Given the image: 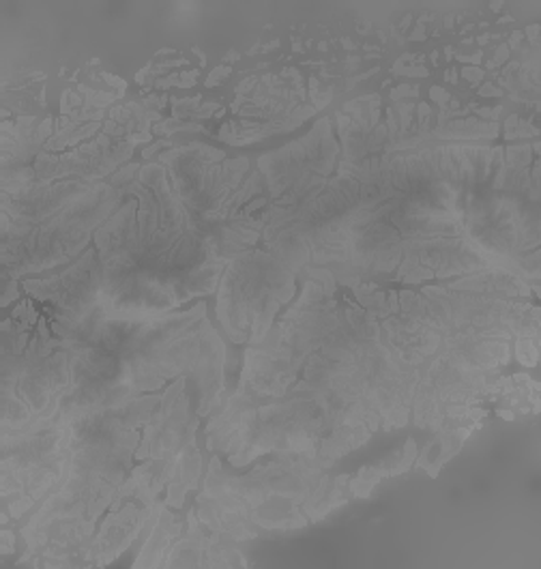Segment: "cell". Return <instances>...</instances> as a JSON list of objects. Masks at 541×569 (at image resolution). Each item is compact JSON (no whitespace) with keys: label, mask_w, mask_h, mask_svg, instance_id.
<instances>
[{"label":"cell","mask_w":541,"mask_h":569,"mask_svg":"<svg viewBox=\"0 0 541 569\" xmlns=\"http://www.w3.org/2000/svg\"><path fill=\"white\" fill-rule=\"evenodd\" d=\"M110 507L112 509L99 527V533L91 539V566H108L126 552L131 541L140 536L142 527L149 525L156 503H147L136 495H117Z\"/></svg>","instance_id":"5"},{"label":"cell","mask_w":541,"mask_h":569,"mask_svg":"<svg viewBox=\"0 0 541 569\" xmlns=\"http://www.w3.org/2000/svg\"><path fill=\"white\" fill-rule=\"evenodd\" d=\"M183 533L181 520L168 509L166 503H156L151 513V531L142 552L138 555L133 568H161L168 552Z\"/></svg>","instance_id":"6"},{"label":"cell","mask_w":541,"mask_h":569,"mask_svg":"<svg viewBox=\"0 0 541 569\" xmlns=\"http://www.w3.org/2000/svg\"><path fill=\"white\" fill-rule=\"evenodd\" d=\"M469 435H471V430L464 426L453 428V430H441L434 441H430L423 447V451L417 460V467L425 469L432 477H437L439 469L445 465L447 460L460 451V447L464 445V439Z\"/></svg>","instance_id":"7"},{"label":"cell","mask_w":541,"mask_h":569,"mask_svg":"<svg viewBox=\"0 0 541 569\" xmlns=\"http://www.w3.org/2000/svg\"><path fill=\"white\" fill-rule=\"evenodd\" d=\"M515 355H518L520 363H524L529 368H535L538 366V357H540V340H535V338H518Z\"/></svg>","instance_id":"8"},{"label":"cell","mask_w":541,"mask_h":569,"mask_svg":"<svg viewBox=\"0 0 541 569\" xmlns=\"http://www.w3.org/2000/svg\"><path fill=\"white\" fill-rule=\"evenodd\" d=\"M50 327L78 370L101 385L147 393L188 377L198 393V417L211 415L226 391V347L207 318V303L144 320H114L93 308Z\"/></svg>","instance_id":"1"},{"label":"cell","mask_w":541,"mask_h":569,"mask_svg":"<svg viewBox=\"0 0 541 569\" xmlns=\"http://www.w3.org/2000/svg\"><path fill=\"white\" fill-rule=\"evenodd\" d=\"M297 271L271 250L237 253L223 269L218 318L232 342L256 347L294 295Z\"/></svg>","instance_id":"3"},{"label":"cell","mask_w":541,"mask_h":569,"mask_svg":"<svg viewBox=\"0 0 541 569\" xmlns=\"http://www.w3.org/2000/svg\"><path fill=\"white\" fill-rule=\"evenodd\" d=\"M2 555H9V552H13L16 550V546H13V541H16V538H13V533L9 531V529H4L2 531Z\"/></svg>","instance_id":"9"},{"label":"cell","mask_w":541,"mask_h":569,"mask_svg":"<svg viewBox=\"0 0 541 569\" xmlns=\"http://www.w3.org/2000/svg\"><path fill=\"white\" fill-rule=\"evenodd\" d=\"M338 142L333 140L331 123L322 119L303 140L288 144L287 149L264 156L258 161V170L267 179L271 200L282 198L287 191L314 177H329L338 156Z\"/></svg>","instance_id":"4"},{"label":"cell","mask_w":541,"mask_h":569,"mask_svg":"<svg viewBox=\"0 0 541 569\" xmlns=\"http://www.w3.org/2000/svg\"><path fill=\"white\" fill-rule=\"evenodd\" d=\"M324 437V412L310 393L297 389L284 398H262L241 387L223 391L207 426V447L226 451L234 467L267 453H319Z\"/></svg>","instance_id":"2"}]
</instances>
